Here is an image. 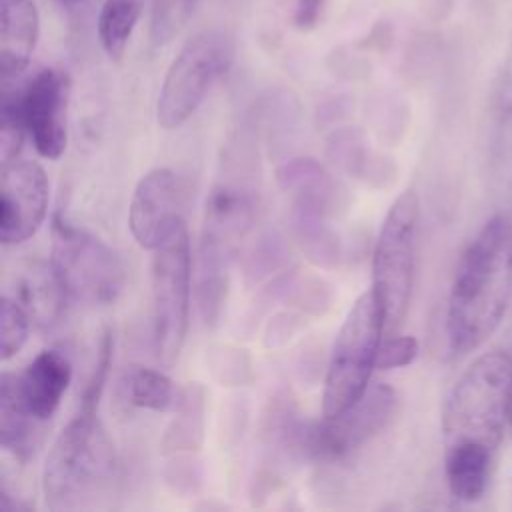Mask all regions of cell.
Listing matches in <instances>:
<instances>
[{"label": "cell", "instance_id": "1", "mask_svg": "<svg viewBox=\"0 0 512 512\" xmlns=\"http://www.w3.org/2000/svg\"><path fill=\"white\" fill-rule=\"evenodd\" d=\"M512 420V356H476L446 396L442 410L444 476L460 502L484 496Z\"/></svg>", "mask_w": 512, "mask_h": 512}, {"label": "cell", "instance_id": "2", "mask_svg": "<svg viewBox=\"0 0 512 512\" xmlns=\"http://www.w3.org/2000/svg\"><path fill=\"white\" fill-rule=\"evenodd\" d=\"M512 298V218L490 216L464 248L450 286L446 340L452 354L480 348L500 326Z\"/></svg>", "mask_w": 512, "mask_h": 512}, {"label": "cell", "instance_id": "3", "mask_svg": "<svg viewBox=\"0 0 512 512\" xmlns=\"http://www.w3.org/2000/svg\"><path fill=\"white\" fill-rule=\"evenodd\" d=\"M116 478V452L96 410L78 408L56 436L42 474L52 510H78L104 496Z\"/></svg>", "mask_w": 512, "mask_h": 512}, {"label": "cell", "instance_id": "4", "mask_svg": "<svg viewBox=\"0 0 512 512\" xmlns=\"http://www.w3.org/2000/svg\"><path fill=\"white\" fill-rule=\"evenodd\" d=\"M254 198L250 190L220 182L206 200L202 238L198 248V308L204 322L214 324L220 316L228 270L236 244L254 220Z\"/></svg>", "mask_w": 512, "mask_h": 512}, {"label": "cell", "instance_id": "5", "mask_svg": "<svg viewBox=\"0 0 512 512\" xmlns=\"http://www.w3.org/2000/svg\"><path fill=\"white\" fill-rule=\"evenodd\" d=\"M384 334V316L374 290H366L348 310L326 368L322 416L332 418L356 404L368 390Z\"/></svg>", "mask_w": 512, "mask_h": 512}, {"label": "cell", "instance_id": "6", "mask_svg": "<svg viewBox=\"0 0 512 512\" xmlns=\"http://www.w3.org/2000/svg\"><path fill=\"white\" fill-rule=\"evenodd\" d=\"M420 204L414 190L402 192L390 206L372 256V290L384 316V334L392 336L404 322L416 274Z\"/></svg>", "mask_w": 512, "mask_h": 512}, {"label": "cell", "instance_id": "7", "mask_svg": "<svg viewBox=\"0 0 512 512\" xmlns=\"http://www.w3.org/2000/svg\"><path fill=\"white\" fill-rule=\"evenodd\" d=\"M234 60V38L220 28L194 34L184 42L166 70L156 118L164 130L182 126L204 102L214 82L228 72Z\"/></svg>", "mask_w": 512, "mask_h": 512}, {"label": "cell", "instance_id": "8", "mask_svg": "<svg viewBox=\"0 0 512 512\" xmlns=\"http://www.w3.org/2000/svg\"><path fill=\"white\" fill-rule=\"evenodd\" d=\"M52 238L50 264L68 300L102 306L118 298L124 286V266L102 238L68 222L62 214L54 216Z\"/></svg>", "mask_w": 512, "mask_h": 512}, {"label": "cell", "instance_id": "9", "mask_svg": "<svg viewBox=\"0 0 512 512\" xmlns=\"http://www.w3.org/2000/svg\"><path fill=\"white\" fill-rule=\"evenodd\" d=\"M152 348L170 366L184 344L190 314L192 258L184 220L180 218L152 256Z\"/></svg>", "mask_w": 512, "mask_h": 512}, {"label": "cell", "instance_id": "10", "mask_svg": "<svg viewBox=\"0 0 512 512\" xmlns=\"http://www.w3.org/2000/svg\"><path fill=\"white\" fill-rule=\"evenodd\" d=\"M398 396L388 384H374L338 416L298 426L294 448L320 460H342L364 446L392 420Z\"/></svg>", "mask_w": 512, "mask_h": 512}, {"label": "cell", "instance_id": "11", "mask_svg": "<svg viewBox=\"0 0 512 512\" xmlns=\"http://www.w3.org/2000/svg\"><path fill=\"white\" fill-rule=\"evenodd\" d=\"M2 96L16 106L36 152L46 160H58L68 142L66 74L54 68H42L16 90L4 86Z\"/></svg>", "mask_w": 512, "mask_h": 512}, {"label": "cell", "instance_id": "12", "mask_svg": "<svg viewBox=\"0 0 512 512\" xmlns=\"http://www.w3.org/2000/svg\"><path fill=\"white\" fill-rule=\"evenodd\" d=\"M48 178L34 160L14 158L0 174V240L20 244L34 236L46 218Z\"/></svg>", "mask_w": 512, "mask_h": 512}, {"label": "cell", "instance_id": "13", "mask_svg": "<svg viewBox=\"0 0 512 512\" xmlns=\"http://www.w3.org/2000/svg\"><path fill=\"white\" fill-rule=\"evenodd\" d=\"M182 188L178 176L170 168H154L140 178L134 188L128 226L134 240L154 250L182 218Z\"/></svg>", "mask_w": 512, "mask_h": 512}, {"label": "cell", "instance_id": "14", "mask_svg": "<svg viewBox=\"0 0 512 512\" xmlns=\"http://www.w3.org/2000/svg\"><path fill=\"white\" fill-rule=\"evenodd\" d=\"M70 380L72 364L60 348L38 352L22 374H14L16 392L24 408L42 424L56 414Z\"/></svg>", "mask_w": 512, "mask_h": 512}, {"label": "cell", "instance_id": "15", "mask_svg": "<svg viewBox=\"0 0 512 512\" xmlns=\"http://www.w3.org/2000/svg\"><path fill=\"white\" fill-rule=\"evenodd\" d=\"M40 30L32 0H0V74L2 84L18 78L36 48Z\"/></svg>", "mask_w": 512, "mask_h": 512}, {"label": "cell", "instance_id": "16", "mask_svg": "<svg viewBox=\"0 0 512 512\" xmlns=\"http://www.w3.org/2000/svg\"><path fill=\"white\" fill-rule=\"evenodd\" d=\"M16 294V300L22 304L30 320L42 330H50L60 322L68 302L52 264L40 260L30 262L22 270Z\"/></svg>", "mask_w": 512, "mask_h": 512}, {"label": "cell", "instance_id": "17", "mask_svg": "<svg viewBox=\"0 0 512 512\" xmlns=\"http://www.w3.org/2000/svg\"><path fill=\"white\" fill-rule=\"evenodd\" d=\"M42 422H38L22 404L12 372L0 380V446L16 460L26 462L36 446Z\"/></svg>", "mask_w": 512, "mask_h": 512}, {"label": "cell", "instance_id": "18", "mask_svg": "<svg viewBox=\"0 0 512 512\" xmlns=\"http://www.w3.org/2000/svg\"><path fill=\"white\" fill-rule=\"evenodd\" d=\"M144 0H104L98 14V38L112 60H120L140 20Z\"/></svg>", "mask_w": 512, "mask_h": 512}, {"label": "cell", "instance_id": "19", "mask_svg": "<svg viewBox=\"0 0 512 512\" xmlns=\"http://www.w3.org/2000/svg\"><path fill=\"white\" fill-rule=\"evenodd\" d=\"M126 394L130 404L154 412H164L172 406H176V388L172 380L154 368H134L128 374V384H126Z\"/></svg>", "mask_w": 512, "mask_h": 512}, {"label": "cell", "instance_id": "20", "mask_svg": "<svg viewBox=\"0 0 512 512\" xmlns=\"http://www.w3.org/2000/svg\"><path fill=\"white\" fill-rule=\"evenodd\" d=\"M30 316L16 298L2 296L0 302V356L10 360L20 352L28 338Z\"/></svg>", "mask_w": 512, "mask_h": 512}, {"label": "cell", "instance_id": "21", "mask_svg": "<svg viewBox=\"0 0 512 512\" xmlns=\"http://www.w3.org/2000/svg\"><path fill=\"white\" fill-rule=\"evenodd\" d=\"M198 0H154L150 36L154 44H166L188 22Z\"/></svg>", "mask_w": 512, "mask_h": 512}, {"label": "cell", "instance_id": "22", "mask_svg": "<svg viewBox=\"0 0 512 512\" xmlns=\"http://www.w3.org/2000/svg\"><path fill=\"white\" fill-rule=\"evenodd\" d=\"M418 354V342L412 336H388L378 350V360L376 368L380 370H390V368H400L408 366Z\"/></svg>", "mask_w": 512, "mask_h": 512}, {"label": "cell", "instance_id": "23", "mask_svg": "<svg viewBox=\"0 0 512 512\" xmlns=\"http://www.w3.org/2000/svg\"><path fill=\"white\" fill-rule=\"evenodd\" d=\"M324 8V0H296L294 26L300 30H310L316 26Z\"/></svg>", "mask_w": 512, "mask_h": 512}, {"label": "cell", "instance_id": "24", "mask_svg": "<svg viewBox=\"0 0 512 512\" xmlns=\"http://www.w3.org/2000/svg\"><path fill=\"white\" fill-rule=\"evenodd\" d=\"M62 2H78V0H62Z\"/></svg>", "mask_w": 512, "mask_h": 512}]
</instances>
